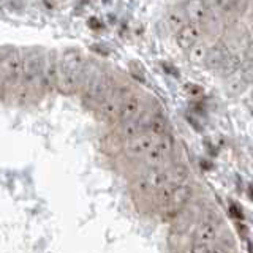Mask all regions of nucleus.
Instances as JSON below:
<instances>
[{"label":"nucleus","mask_w":253,"mask_h":253,"mask_svg":"<svg viewBox=\"0 0 253 253\" xmlns=\"http://www.w3.org/2000/svg\"><path fill=\"white\" fill-rule=\"evenodd\" d=\"M87 63L76 49H67L59 55V83L62 92L73 93L83 87Z\"/></svg>","instance_id":"obj_1"},{"label":"nucleus","mask_w":253,"mask_h":253,"mask_svg":"<svg viewBox=\"0 0 253 253\" xmlns=\"http://www.w3.org/2000/svg\"><path fill=\"white\" fill-rule=\"evenodd\" d=\"M43 68L44 54L38 49H30L24 52V78L22 84L29 89H37L43 85Z\"/></svg>","instance_id":"obj_2"},{"label":"nucleus","mask_w":253,"mask_h":253,"mask_svg":"<svg viewBox=\"0 0 253 253\" xmlns=\"http://www.w3.org/2000/svg\"><path fill=\"white\" fill-rule=\"evenodd\" d=\"M83 85H84V97L89 101H95L100 105V101L113 89V81H111V78L106 73L95 71V73L89 76L85 70V78Z\"/></svg>","instance_id":"obj_3"},{"label":"nucleus","mask_w":253,"mask_h":253,"mask_svg":"<svg viewBox=\"0 0 253 253\" xmlns=\"http://www.w3.org/2000/svg\"><path fill=\"white\" fill-rule=\"evenodd\" d=\"M3 81L11 85H18L24 78V51L11 47L2 55Z\"/></svg>","instance_id":"obj_4"},{"label":"nucleus","mask_w":253,"mask_h":253,"mask_svg":"<svg viewBox=\"0 0 253 253\" xmlns=\"http://www.w3.org/2000/svg\"><path fill=\"white\" fill-rule=\"evenodd\" d=\"M171 152H172V138L169 134H165V136L157 138L154 147L142 158H144V162L147 163L150 169H162V165L168 160Z\"/></svg>","instance_id":"obj_5"},{"label":"nucleus","mask_w":253,"mask_h":253,"mask_svg":"<svg viewBox=\"0 0 253 253\" xmlns=\"http://www.w3.org/2000/svg\"><path fill=\"white\" fill-rule=\"evenodd\" d=\"M155 141H157V136H154L150 131H142L141 134H138V136L125 141V144H124L125 154L133 158L144 157L149 150L154 147Z\"/></svg>","instance_id":"obj_6"},{"label":"nucleus","mask_w":253,"mask_h":253,"mask_svg":"<svg viewBox=\"0 0 253 253\" xmlns=\"http://www.w3.org/2000/svg\"><path fill=\"white\" fill-rule=\"evenodd\" d=\"M125 97L126 95L122 89H116V87H113L111 92L100 101V105H98V113L101 114V117H105V119L117 117L119 109H121V105L125 100Z\"/></svg>","instance_id":"obj_7"},{"label":"nucleus","mask_w":253,"mask_h":253,"mask_svg":"<svg viewBox=\"0 0 253 253\" xmlns=\"http://www.w3.org/2000/svg\"><path fill=\"white\" fill-rule=\"evenodd\" d=\"M201 37H203V27L200 24L188 22L187 26H184L176 34V43L180 49L188 52L196 43L201 42Z\"/></svg>","instance_id":"obj_8"},{"label":"nucleus","mask_w":253,"mask_h":253,"mask_svg":"<svg viewBox=\"0 0 253 253\" xmlns=\"http://www.w3.org/2000/svg\"><path fill=\"white\" fill-rule=\"evenodd\" d=\"M165 187H169L168 184V171L166 169H149L147 174H144L139 179V190L141 192H154L157 193L158 190Z\"/></svg>","instance_id":"obj_9"},{"label":"nucleus","mask_w":253,"mask_h":253,"mask_svg":"<svg viewBox=\"0 0 253 253\" xmlns=\"http://www.w3.org/2000/svg\"><path fill=\"white\" fill-rule=\"evenodd\" d=\"M59 83V55L54 51L44 52V68H43V87L52 89Z\"/></svg>","instance_id":"obj_10"},{"label":"nucleus","mask_w":253,"mask_h":253,"mask_svg":"<svg viewBox=\"0 0 253 253\" xmlns=\"http://www.w3.org/2000/svg\"><path fill=\"white\" fill-rule=\"evenodd\" d=\"M141 106H142V101L138 95H126L125 100L121 105V109H119L117 119L121 121V124L134 121V119H139L142 116Z\"/></svg>","instance_id":"obj_11"},{"label":"nucleus","mask_w":253,"mask_h":253,"mask_svg":"<svg viewBox=\"0 0 253 253\" xmlns=\"http://www.w3.org/2000/svg\"><path fill=\"white\" fill-rule=\"evenodd\" d=\"M185 6V11L188 16V21L190 22H195V24H200L203 27L204 24H208L211 21V6L204 2H188L184 5Z\"/></svg>","instance_id":"obj_12"},{"label":"nucleus","mask_w":253,"mask_h":253,"mask_svg":"<svg viewBox=\"0 0 253 253\" xmlns=\"http://www.w3.org/2000/svg\"><path fill=\"white\" fill-rule=\"evenodd\" d=\"M217 226L212 223V221H203V223L196 228V233H195V242H200V244H208L212 245L213 242L217 241Z\"/></svg>","instance_id":"obj_13"},{"label":"nucleus","mask_w":253,"mask_h":253,"mask_svg":"<svg viewBox=\"0 0 253 253\" xmlns=\"http://www.w3.org/2000/svg\"><path fill=\"white\" fill-rule=\"evenodd\" d=\"M190 21H188V16H187V11H185V6H177V8H172V10L168 11L166 14V24L169 26V29H172L174 32H177L187 26Z\"/></svg>","instance_id":"obj_14"},{"label":"nucleus","mask_w":253,"mask_h":253,"mask_svg":"<svg viewBox=\"0 0 253 253\" xmlns=\"http://www.w3.org/2000/svg\"><path fill=\"white\" fill-rule=\"evenodd\" d=\"M226 55H228V49L223 44L221 43L213 44L212 47H209L208 59H206V67H209L212 70H220L226 59Z\"/></svg>","instance_id":"obj_15"},{"label":"nucleus","mask_w":253,"mask_h":253,"mask_svg":"<svg viewBox=\"0 0 253 253\" xmlns=\"http://www.w3.org/2000/svg\"><path fill=\"white\" fill-rule=\"evenodd\" d=\"M242 63H244V59L241 57L239 54H236V52H228V55H226V59H225V62H223V65H221L220 71H221V73H223L226 78H228V76H233V75H237V73H241Z\"/></svg>","instance_id":"obj_16"},{"label":"nucleus","mask_w":253,"mask_h":253,"mask_svg":"<svg viewBox=\"0 0 253 253\" xmlns=\"http://www.w3.org/2000/svg\"><path fill=\"white\" fill-rule=\"evenodd\" d=\"M187 177H188V169L184 165H176L168 171V184L171 188L184 185Z\"/></svg>","instance_id":"obj_17"},{"label":"nucleus","mask_w":253,"mask_h":253,"mask_svg":"<svg viewBox=\"0 0 253 253\" xmlns=\"http://www.w3.org/2000/svg\"><path fill=\"white\" fill-rule=\"evenodd\" d=\"M247 85H250V84L245 81L241 73L228 76L225 79V87H226V92L229 95H241L245 89H247Z\"/></svg>","instance_id":"obj_18"},{"label":"nucleus","mask_w":253,"mask_h":253,"mask_svg":"<svg viewBox=\"0 0 253 253\" xmlns=\"http://www.w3.org/2000/svg\"><path fill=\"white\" fill-rule=\"evenodd\" d=\"M149 131L154 134V136H165V134H168V122H166V119L163 114H152L149 121Z\"/></svg>","instance_id":"obj_19"},{"label":"nucleus","mask_w":253,"mask_h":253,"mask_svg":"<svg viewBox=\"0 0 253 253\" xmlns=\"http://www.w3.org/2000/svg\"><path fill=\"white\" fill-rule=\"evenodd\" d=\"M208 54H209V46L200 42L188 51V60L192 63H196V65H206Z\"/></svg>","instance_id":"obj_20"},{"label":"nucleus","mask_w":253,"mask_h":253,"mask_svg":"<svg viewBox=\"0 0 253 253\" xmlns=\"http://www.w3.org/2000/svg\"><path fill=\"white\" fill-rule=\"evenodd\" d=\"M190 198H192V188L188 185H180V187H176L172 188V200H171V206H174L176 209L182 208V206H185Z\"/></svg>","instance_id":"obj_21"},{"label":"nucleus","mask_w":253,"mask_h":253,"mask_svg":"<svg viewBox=\"0 0 253 253\" xmlns=\"http://www.w3.org/2000/svg\"><path fill=\"white\" fill-rule=\"evenodd\" d=\"M142 126H144V122H142V116L139 119H134V121H130V122H124L122 124V136L126 139L130 138H134L138 136V134H141L142 131Z\"/></svg>","instance_id":"obj_22"},{"label":"nucleus","mask_w":253,"mask_h":253,"mask_svg":"<svg viewBox=\"0 0 253 253\" xmlns=\"http://www.w3.org/2000/svg\"><path fill=\"white\" fill-rule=\"evenodd\" d=\"M155 198L160 206H171V200H172V188L171 187H165L162 190H158L155 193Z\"/></svg>","instance_id":"obj_23"},{"label":"nucleus","mask_w":253,"mask_h":253,"mask_svg":"<svg viewBox=\"0 0 253 253\" xmlns=\"http://www.w3.org/2000/svg\"><path fill=\"white\" fill-rule=\"evenodd\" d=\"M212 245L208 244H200V242H195L190 249V253H211Z\"/></svg>","instance_id":"obj_24"},{"label":"nucleus","mask_w":253,"mask_h":253,"mask_svg":"<svg viewBox=\"0 0 253 253\" xmlns=\"http://www.w3.org/2000/svg\"><path fill=\"white\" fill-rule=\"evenodd\" d=\"M229 213L234 217V218H237V220H242L244 218V212H242V209L237 206L236 203H233L231 201V204H229Z\"/></svg>","instance_id":"obj_25"},{"label":"nucleus","mask_w":253,"mask_h":253,"mask_svg":"<svg viewBox=\"0 0 253 253\" xmlns=\"http://www.w3.org/2000/svg\"><path fill=\"white\" fill-rule=\"evenodd\" d=\"M244 62L253 65V42H250L249 46L245 47V51H244Z\"/></svg>","instance_id":"obj_26"},{"label":"nucleus","mask_w":253,"mask_h":253,"mask_svg":"<svg viewBox=\"0 0 253 253\" xmlns=\"http://www.w3.org/2000/svg\"><path fill=\"white\" fill-rule=\"evenodd\" d=\"M185 92L192 95V97H195V95H200L203 90H201V87L196 84H185Z\"/></svg>","instance_id":"obj_27"},{"label":"nucleus","mask_w":253,"mask_h":253,"mask_svg":"<svg viewBox=\"0 0 253 253\" xmlns=\"http://www.w3.org/2000/svg\"><path fill=\"white\" fill-rule=\"evenodd\" d=\"M211 253H228L221 245H212V249H211Z\"/></svg>","instance_id":"obj_28"},{"label":"nucleus","mask_w":253,"mask_h":253,"mask_svg":"<svg viewBox=\"0 0 253 253\" xmlns=\"http://www.w3.org/2000/svg\"><path fill=\"white\" fill-rule=\"evenodd\" d=\"M3 83V68H2V57H0V84Z\"/></svg>","instance_id":"obj_29"},{"label":"nucleus","mask_w":253,"mask_h":253,"mask_svg":"<svg viewBox=\"0 0 253 253\" xmlns=\"http://www.w3.org/2000/svg\"><path fill=\"white\" fill-rule=\"evenodd\" d=\"M252 98H253V89H252Z\"/></svg>","instance_id":"obj_30"}]
</instances>
